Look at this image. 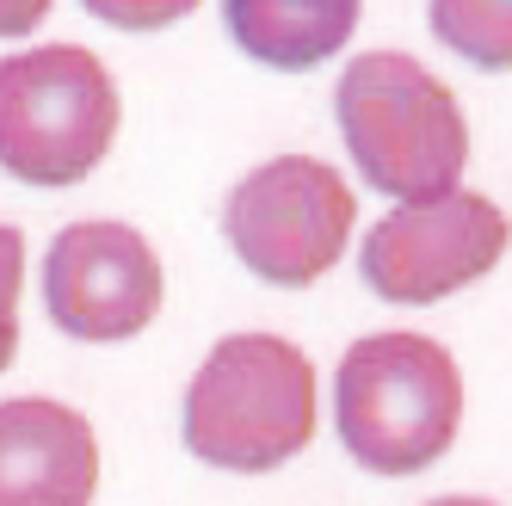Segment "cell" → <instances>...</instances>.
Here are the masks:
<instances>
[{
  "label": "cell",
  "instance_id": "277c9868",
  "mask_svg": "<svg viewBox=\"0 0 512 506\" xmlns=\"http://www.w3.org/2000/svg\"><path fill=\"white\" fill-rule=\"evenodd\" d=\"M124 124L118 81L87 44L0 56V167L25 186H81Z\"/></svg>",
  "mask_w": 512,
  "mask_h": 506
},
{
  "label": "cell",
  "instance_id": "7c38bea8",
  "mask_svg": "<svg viewBox=\"0 0 512 506\" xmlns=\"http://www.w3.org/2000/svg\"><path fill=\"white\" fill-rule=\"evenodd\" d=\"M87 13L99 19V25H118V31H161V25H179L192 7L186 0H149V7H130V0H87Z\"/></svg>",
  "mask_w": 512,
  "mask_h": 506
},
{
  "label": "cell",
  "instance_id": "4fadbf2b",
  "mask_svg": "<svg viewBox=\"0 0 512 506\" xmlns=\"http://www.w3.org/2000/svg\"><path fill=\"white\" fill-rule=\"evenodd\" d=\"M44 19H50V0H19V7L0 0V38H31Z\"/></svg>",
  "mask_w": 512,
  "mask_h": 506
},
{
  "label": "cell",
  "instance_id": "6da1fadb",
  "mask_svg": "<svg viewBox=\"0 0 512 506\" xmlns=\"http://www.w3.org/2000/svg\"><path fill=\"white\" fill-rule=\"evenodd\" d=\"M334 118L377 192L401 204H432L463 186L469 118L457 93L408 50H364L334 87Z\"/></svg>",
  "mask_w": 512,
  "mask_h": 506
},
{
  "label": "cell",
  "instance_id": "3957f363",
  "mask_svg": "<svg viewBox=\"0 0 512 506\" xmlns=\"http://www.w3.org/2000/svg\"><path fill=\"white\" fill-rule=\"evenodd\" d=\"M334 420L371 476H420L457 445L463 371L432 334H364L340 358Z\"/></svg>",
  "mask_w": 512,
  "mask_h": 506
},
{
  "label": "cell",
  "instance_id": "7a4b0ae2",
  "mask_svg": "<svg viewBox=\"0 0 512 506\" xmlns=\"http://www.w3.org/2000/svg\"><path fill=\"white\" fill-rule=\"evenodd\" d=\"M315 365L284 334H223L186 383V451L210 469L266 476L315 439Z\"/></svg>",
  "mask_w": 512,
  "mask_h": 506
},
{
  "label": "cell",
  "instance_id": "5b68a950",
  "mask_svg": "<svg viewBox=\"0 0 512 506\" xmlns=\"http://www.w3.org/2000/svg\"><path fill=\"white\" fill-rule=\"evenodd\" d=\"M358 223V198L315 155H272L253 173H241L223 204V235L235 260L278 284V291H303L340 266V253Z\"/></svg>",
  "mask_w": 512,
  "mask_h": 506
},
{
  "label": "cell",
  "instance_id": "52a82bcc",
  "mask_svg": "<svg viewBox=\"0 0 512 506\" xmlns=\"http://www.w3.org/2000/svg\"><path fill=\"white\" fill-rule=\"evenodd\" d=\"M161 291V253L130 223H68L44 253V315L68 340H136L161 315Z\"/></svg>",
  "mask_w": 512,
  "mask_h": 506
},
{
  "label": "cell",
  "instance_id": "9c48e42d",
  "mask_svg": "<svg viewBox=\"0 0 512 506\" xmlns=\"http://www.w3.org/2000/svg\"><path fill=\"white\" fill-rule=\"evenodd\" d=\"M229 38L266 68H321L358 31V0H229Z\"/></svg>",
  "mask_w": 512,
  "mask_h": 506
},
{
  "label": "cell",
  "instance_id": "8992f818",
  "mask_svg": "<svg viewBox=\"0 0 512 506\" xmlns=\"http://www.w3.org/2000/svg\"><path fill=\"white\" fill-rule=\"evenodd\" d=\"M512 247V223L488 192L457 186L432 204H395L383 223L364 235L358 272L383 303H445L488 278Z\"/></svg>",
  "mask_w": 512,
  "mask_h": 506
},
{
  "label": "cell",
  "instance_id": "ba28073f",
  "mask_svg": "<svg viewBox=\"0 0 512 506\" xmlns=\"http://www.w3.org/2000/svg\"><path fill=\"white\" fill-rule=\"evenodd\" d=\"M99 494V439L81 408L50 395L0 402V506H87Z\"/></svg>",
  "mask_w": 512,
  "mask_h": 506
},
{
  "label": "cell",
  "instance_id": "8fae6325",
  "mask_svg": "<svg viewBox=\"0 0 512 506\" xmlns=\"http://www.w3.org/2000/svg\"><path fill=\"white\" fill-rule=\"evenodd\" d=\"M19 284H25V235L0 223V371L19 352Z\"/></svg>",
  "mask_w": 512,
  "mask_h": 506
},
{
  "label": "cell",
  "instance_id": "30bf717a",
  "mask_svg": "<svg viewBox=\"0 0 512 506\" xmlns=\"http://www.w3.org/2000/svg\"><path fill=\"white\" fill-rule=\"evenodd\" d=\"M432 38L475 68H512V0H432Z\"/></svg>",
  "mask_w": 512,
  "mask_h": 506
},
{
  "label": "cell",
  "instance_id": "5bb4252c",
  "mask_svg": "<svg viewBox=\"0 0 512 506\" xmlns=\"http://www.w3.org/2000/svg\"><path fill=\"white\" fill-rule=\"evenodd\" d=\"M426 506H494V500H475V494H445V500H426Z\"/></svg>",
  "mask_w": 512,
  "mask_h": 506
}]
</instances>
